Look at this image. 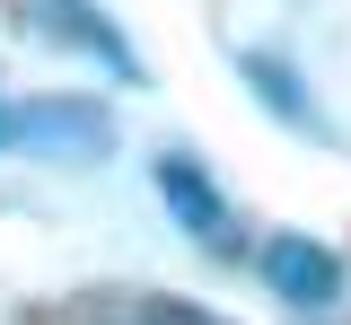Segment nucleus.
Segmentation results:
<instances>
[{"label":"nucleus","instance_id":"1","mask_svg":"<svg viewBox=\"0 0 351 325\" xmlns=\"http://www.w3.org/2000/svg\"><path fill=\"white\" fill-rule=\"evenodd\" d=\"M27 9V27H36L44 45L80 53V62H97L106 80H123V88H149V71H141V53L123 45V27L97 9V0H18Z\"/></svg>","mask_w":351,"mask_h":325},{"label":"nucleus","instance_id":"2","mask_svg":"<svg viewBox=\"0 0 351 325\" xmlns=\"http://www.w3.org/2000/svg\"><path fill=\"white\" fill-rule=\"evenodd\" d=\"M158 202L176 211V229L193 237L202 255H246V237H237V211H228V193L211 185V167L193 158V149H158Z\"/></svg>","mask_w":351,"mask_h":325},{"label":"nucleus","instance_id":"3","mask_svg":"<svg viewBox=\"0 0 351 325\" xmlns=\"http://www.w3.org/2000/svg\"><path fill=\"white\" fill-rule=\"evenodd\" d=\"M255 273H263V290H272L281 308H299V317H325V308L343 299V255L316 246V237H299V229L263 237V246H255Z\"/></svg>","mask_w":351,"mask_h":325},{"label":"nucleus","instance_id":"4","mask_svg":"<svg viewBox=\"0 0 351 325\" xmlns=\"http://www.w3.org/2000/svg\"><path fill=\"white\" fill-rule=\"evenodd\" d=\"M9 149H36V158H106L114 149V115L88 106V97L9 106Z\"/></svg>","mask_w":351,"mask_h":325},{"label":"nucleus","instance_id":"5","mask_svg":"<svg viewBox=\"0 0 351 325\" xmlns=\"http://www.w3.org/2000/svg\"><path fill=\"white\" fill-rule=\"evenodd\" d=\"M62 325H228L193 299H167V290H88L62 308Z\"/></svg>","mask_w":351,"mask_h":325},{"label":"nucleus","instance_id":"6","mask_svg":"<svg viewBox=\"0 0 351 325\" xmlns=\"http://www.w3.org/2000/svg\"><path fill=\"white\" fill-rule=\"evenodd\" d=\"M237 80L255 88V106H263V115H281L290 132H316V106H307L299 71H290L281 53H237Z\"/></svg>","mask_w":351,"mask_h":325}]
</instances>
